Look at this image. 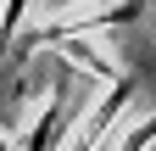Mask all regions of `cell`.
Wrapping results in <instances>:
<instances>
[{
	"instance_id": "obj_5",
	"label": "cell",
	"mask_w": 156,
	"mask_h": 151,
	"mask_svg": "<svg viewBox=\"0 0 156 151\" xmlns=\"http://www.w3.org/2000/svg\"><path fill=\"white\" fill-rule=\"evenodd\" d=\"M0 151H11V140H6V134H0Z\"/></svg>"
},
{
	"instance_id": "obj_1",
	"label": "cell",
	"mask_w": 156,
	"mask_h": 151,
	"mask_svg": "<svg viewBox=\"0 0 156 151\" xmlns=\"http://www.w3.org/2000/svg\"><path fill=\"white\" fill-rule=\"evenodd\" d=\"M134 90H140L134 79H112V95H106V101H101V106L84 118V129H78V140H73L67 151H101V145H106V129L123 118V106L134 101Z\"/></svg>"
},
{
	"instance_id": "obj_4",
	"label": "cell",
	"mask_w": 156,
	"mask_h": 151,
	"mask_svg": "<svg viewBox=\"0 0 156 151\" xmlns=\"http://www.w3.org/2000/svg\"><path fill=\"white\" fill-rule=\"evenodd\" d=\"M151 140H156V118H145V123H140V129H134V134H128V140H123V151H145V145H151ZM112 151H117V145H112Z\"/></svg>"
},
{
	"instance_id": "obj_3",
	"label": "cell",
	"mask_w": 156,
	"mask_h": 151,
	"mask_svg": "<svg viewBox=\"0 0 156 151\" xmlns=\"http://www.w3.org/2000/svg\"><path fill=\"white\" fill-rule=\"evenodd\" d=\"M23 11H28V0H6V6H0V50H6L11 34L23 28Z\"/></svg>"
},
{
	"instance_id": "obj_2",
	"label": "cell",
	"mask_w": 156,
	"mask_h": 151,
	"mask_svg": "<svg viewBox=\"0 0 156 151\" xmlns=\"http://www.w3.org/2000/svg\"><path fill=\"white\" fill-rule=\"evenodd\" d=\"M78 118V106H67L62 95H56L45 112H39V123L28 129V134H23V151H56V145H62V134H67V123Z\"/></svg>"
}]
</instances>
